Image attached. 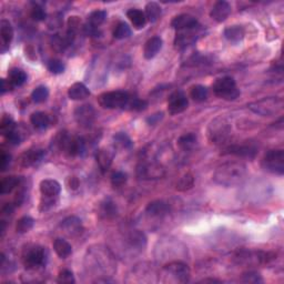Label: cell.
Returning a JSON list of instances; mask_svg holds the SVG:
<instances>
[{
    "mask_svg": "<svg viewBox=\"0 0 284 284\" xmlns=\"http://www.w3.org/2000/svg\"><path fill=\"white\" fill-rule=\"evenodd\" d=\"M31 18L33 19L34 21H44L47 18V14L44 8L41 6H34L31 10Z\"/></svg>",
    "mask_w": 284,
    "mask_h": 284,
    "instance_id": "obj_49",
    "label": "cell"
},
{
    "mask_svg": "<svg viewBox=\"0 0 284 284\" xmlns=\"http://www.w3.org/2000/svg\"><path fill=\"white\" fill-rule=\"evenodd\" d=\"M13 88H14V85L10 84L9 80L1 79V93L2 95H5V93L8 91H10Z\"/></svg>",
    "mask_w": 284,
    "mask_h": 284,
    "instance_id": "obj_56",
    "label": "cell"
},
{
    "mask_svg": "<svg viewBox=\"0 0 284 284\" xmlns=\"http://www.w3.org/2000/svg\"><path fill=\"white\" fill-rule=\"evenodd\" d=\"M189 106V100L184 91H174L168 99V111L170 115H179L185 111Z\"/></svg>",
    "mask_w": 284,
    "mask_h": 284,
    "instance_id": "obj_11",
    "label": "cell"
},
{
    "mask_svg": "<svg viewBox=\"0 0 284 284\" xmlns=\"http://www.w3.org/2000/svg\"><path fill=\"white\" fill-rule=\"evenodd\" d=\"M7 140L9 141V143H11V145L17 146V145H19V143H21V141H22L21 134H19V131L16 130L13 132V134L8 135Z\"/></svg>",
    "mask_w": 284,
    "mask_h": 284,
    "instance_id": "obj_52",
    "label": "cell"
},
{
    "mask_svg": "<svg viewBox=\"0 0 284 284\" xmlns=\"http://www.w3.org/2000/svg\"><path fill=\"white\" fill-rule=\"evenodd\" d=\"M138 177L143 180H151V179H159L165 176V169L160 165L155 163H148L138 167Z\"/></svg>",
    "mask_w": 284,
    "mask_h": 284,
    "instance_id": "obj_16",
    "label": "cell"
},
{
    "mask_svg": "<svg viewBox=\"0 0 284 284\" xmlns=\"http://www.w3.org/2000/svg\"><path fill=\"white\" fill-rule=\"evenodd\" d=\"M130 36H131V29L126 22H119L118 25L116 26L115 31H114V37L116 39L121 40V39H126Z\"/></svg>",
    "mask_w": 284,
    "mask_h": 284,
    "instance_id": "obj_43",
    "label": "cell"
},
{
    "mask_svg": "<svg viewBox=\"0 0 284 284\" xmlns=\"http://www.w3.org/2000/svg\"><path fill=\"white\" fill-rule=\"evenodd\" d=\"M0 131H1V134L5 138H7L8 135L13 134L14 131H16V122L9 115H5L1 118V122H0Z\"/></svg>",
    "mask_w": 284,
    "mask_h": 284,
    "instance_id": "obj_36",
    "label": "cell"
},
{
    "mask_svg": "<svg viewBox=\"0 0 284 284\" xmlns=\"http://www.w3.org/2000/svg\"><path fill=\"white\" fill-rule=\"evenodd\" d=\"M57 197H45L42 196V199L40 201V211H48V210L52 209L56 205Z\"/></svg>",
    "mask_w": 284,
    "mask_h": 284,
    "instance_id": "obj_47",
    "label": "cell"
},
{
    "mask_svg": "<svg viewBox=\"0 0 284 284\" xmlns=\"http://www.w3.org/2000/svg\"><path fill=\"white\" fill-rule=\"evenodd\" d=\"M208 95H209L208 88L202 84L193 85L191 90H190V96H191V98L196 101V102H203V101L208 99Z\"/></svg>",
    "mask_w": 284,
    "mask_h": 284,
    "instance_id": "obj_35",
    "label": "cell"
},
{
    "mask_svg": "<svg viewBox=\"0 0 284 284\" xmlns=\"http://www.w3.org/2000/svg\"><path fill=\"white\" fill-rule=\"evenodd\" d=\"M194 184V178L191 173H186L184 177L179 179L177 182V190L178 191H188Z\"/></svg>",
    "mask_w": 284,
    "mask_h": 284,
    "instance_id": "obj_42",
    "label": "cell"
},
{
    "mask_svg": "<svg viewBox=\"0 0 284 284\" xmlns=\"http://www.w3.org/2000/svg\"><path fill=\"white\" fill-rule=\"evenodd\" d=\"M47 251L45 248L39 246H33L27 248L23 251L22 261L27 269L33 270L44 267L47 262Z\"/></svg>",
    "mask_w": 284,
    "mask_h": 284,
    "instance_id": "obj_6",
    "label": "cell"
},
{
    "mask_svg": "<svg viewBox=\"0 0 284 284\" xmlns=\"http://www.w3.org/2000/svg\"><path fill=\"white\" fill-rule=\"evenodd\" d=\"M224 153L233 154L241 158L253 159L256 153H258V148H256L254 143L251 142L241 143V145H232L229 146L227 149H225Z\"/></svg>",
    "mask_w": 284,
    "mask_h": 284,
    "instance_id": "obj_13",
    "label": "cell"
},
{
    "mask_svg": "<svg viewBox=\"0 0 284 284\" xmlns=\"http://www.w3.org/2000/svg\"><path fill=\"white\" fill-rule=\"evenodd\" d=\"M262 168L275 174L284 173V151L281 149L270 150L262 159Z\"/></svg>",
    "mask_w": 284,
    "mask_h": 284,
    "instance_id": "obj_8",
    "label": "cell"
},
{
    "mask_svg": "<svg viewBox=\"0 0 284 284\" xmlns=\"http://www.w3.org/2000/svg\"><path fill=\"white\" fill-rule=\"evenodd\" d=\"M146 211L151 217H162L169 215L170 205L162 200H155L147 205Z\"/></svg>",
    "mask_w": 284,
    "mask_h": 284,
    "instance_id": "obj_21",
    "label": "cell"
},
{
    "mask_svg": "<svg viewBox=\"0 0 284 284\" xmlns=\"http://www.w3.org/2000/svg\"><path fill=\"white\" fill-rule=\"evenodd\" d=\"M213 93L223 100H235L240 96V90L232 77H222L215 81L212 85Z\"/></svg>",
    "mask_w": 284,
    "mask_h": 284,
    "instance_id": "obj_4",
    "label": "cell"
},
{
    "mask_svg": "<svg viewBox=\"0 0 284 284\" xmlns=\"http://www.w3.org/2000/svg\"><path fill=\"white\" fill-rule=\"evenodd\" d=\"M148 107V102L146 100L142 99H130V102L128 104L127 108H129L130 110L134 111H142Z\"/></svg>",
    "mask_w": 284,
    "mask_h": 284,
    "instance_id": "obj_48",
    "label": "cell"
},
{
    "mask_svg": "<svg viewBox=\"0 0 284 284\" xmlns=\"http://www.w3.org/2000/svg\"><path fill=\"white\" fill-rule=\"evenodd\" d=\"M200 27V26H199ZM194 28L191 30H184V31H178L176 39H174V46H176L177 49H184L185 47L192 45L193 42L197 41L198 39V33L197 30L199 29Z\"/></svg>",
    "mask_w": 284,
    "mask_h": 284,
    "instance_id": "obj_18",
    "label": "cell"
},
{
    "mask_svg": "<svg viewBox=\"0 0 284 284\" xmlns=\"http://www.w3.org/2000/svg\"><path fill=\"white\" fill-rule=\"evenodd\" d=\"M247 177V167L240 162H228L220 166L213 174V180L223 186L240 184Z\"/></svg>",
    "mask_w": 284,
    "mask_h": 284,
    "instance_id": "obj_1",
    "label": "cell"
},
{
    "mask_svg": "<svg viewBox=\"0 0 284 284\" xmlns=\"http://www.w3.org/2000/svg\"><path fill=\"white\" fill-rule=\"evenodd\" d=\"M129 242L132 247L135 248H145L147 244V236L145 235V233L141 231H134L129 235Z\"/></svg>",
    "mask_w": 284,
    "mask_h": 284,
    "instance_id": "obj_41",
    "label": "cell"
},
{
    "mask_svg": "<svg viewBox=\"0 0 284 284\" xmlns=\"http://www.w3.org/2000/svg\"><path fill=\"white\" fill-rule=\"evenodd\" d=\"M242 281L246 283H262L263 280L258 272H247V273L243 274Z\"/></svg>",
    "mask_w": 284,
    "mask_h": 284,
    "instance_id": "obj_50",
    "label": "cell"
},
{
    "mask_svg": "<svg viewBox=\"0 0 284 284\" xmlns=\"http://www.w3.org/2000/svg\"><path fill=\"white\" fill-rule=\"evenodd\" d=\"M61 228L65 231V233H67L70 236H78L84 231L83 222H81L79 217L75 216L66 217L61 222Z\"/></svg>",
    "mask_w": 284,
    "mask_h": 284,
    "instance_id": "obj_19",
    "label": "cell"
},
{
    "mask_svg": "<svg viewBox=\"0 0 284 284\" xmlns=\"http://www.w3.org/2000/svg\"><path fill=\"white\" fill-rule=\"evenodd\" d=\"M231 134V127L225 119L217 118L209 126V140L215 145H223Z\"/></svg>",
    "mask_w": 284,
    "mask_h": 284,
    "instance_id": "obj_5",
    "label": "cell"
},
{
    "mask_svg": "<svg viewBox=\"0 0 284 284\" xmlns=\"http://www.w3.org/2000/svg\"><path fill=\"white\" fill-rule=\"evenodd\" d=\"M14 210H15L14 204L7 203L5 207L2 208V213H5V215H11V213L14 212Z\"/></svg>",
    "mask_w": 284,
    "mask_h": 284,
    "instance_id": "obj_57",
    "label": "cell"
},
{
    "mask_svg": "<svg viewBox=\"0 0 284 284\" xmlns=\"http://www.w3.org/2000/svg\"><path fill=\"white\" fill-rule=\"evenodd\" d=\"M224 37L232 44H238L244 38V29L241 26L234 25L224 29Z\"/></svg>",
    "mask_w": 284,
    "mask_h": 284,
    "instance_id": "obj_29",
    "label": "cell"
},
{
    "mask_svg": "<svg viewBox=\"0 0 284 284\" xmlns=\"http://www.w3.org/2000/svg\"><path fill=\"white\" fill-rule=\"evenodd\" d=\"M53 250L61 259H67L72 253V248L70 243L61 238H57L53 241Z\"/></svg>",
    "mask_w": 284,
    "mask_h": 284,
    "instance_id": "obj_27",
    "label": "cell"
},
{
    "mask_svg": "<svg viewBox=\"0 0 284 284\" xmlns=\"http://www.w3.org/2000/svg\"><path fill=\"white\" fill-rule=\"evenodd\" d=\"M145 15H146L148 21L151 22V23H154L155 21L159 20V18H160L161 7L159 6V3L154 2V1L148 2L147 6H146Z\"/></svg>",
    "mask_w": 284,
    "mask_h": 284,
    "instance_id": "obj_34",
    "label": "cell"
},
{
    "mask_svg": "<svg viewBox=\"0 0 284 284\" xmlns=\"http://www.w3.org/2000/svg\"><path fill=\"white\" fill-rule=\"evenodd\" d=\"M46 155L45 150L42 149H29L22 152L19 157V163L20 166L28 168V167H34L44 160Z\"/></svg>",
    "mask_w": 284,
    "mask_h": 284,
    "instance_id": "obj_15",
    "label": "cell"
},
{
    "mask_svg": "<svg viewBox=\"0 0 284 284\" xmlns=\"http://www.w3.org/2000/svg\"><path fill=\"white\" fill-rule=\"evenodd\" d=\"M231 10L232 8L230 3L221 0V1H217L213 5L211 11H210V17L217 22H223L231 15Z\"/></svg>",
    "mask_w": 284,
    "mask_h": 284,
    "instance_id": "obj_17",
    "label": "cell"
},
{
    "mask_svg": "<svg viewBox=\"0 0 284 284\" xmlns=\"http://www.w3.org/2000/svg\"><path fill=\"white\" fill-rule=\"evenodd\" d=\"M67 185L69 189L76 190L79 188V180H78L76 177H69L67 179Z\"/></svg>",
    "mask_w": 284,
    "mask_h": 284,
    "instance_id": "obj_54",
    "label": "cell"
},
{
    "mask_svg": "<svg viewBox=\"0 0 284 284\" xmlns=\"http://www.w3.org/2000/svg\"><path fill=\"white\" fill-rule=\"evenodd\" d=\"M162 39L160 37H152L146 42L145 48H143V56L146 59L150 60L157 56L158 52L162 48Z\"/></svg>",
    "mask_w": 284,
    "mask_h": 284,
    "instance_id": "obj_22",
    "label": "cell"
},
{
    "mask_svg": "<svg viewBox=\"0 0 284 284\" xmlns=\"http://www.w3.org/2000/svg\"><path fill=\"white\" fill-rule=\"evenodd\" d=\"M11 162V155L6 152L1 153V170L6 171Z\"/></svg>",
    "mask_w": 284,
    "mask_h": 284,
    "instance_id": "obj_53",
    "label": "cell"
},
{
    "mask_svg": "<svg viewBox=\"0 0 284 284\" xmlns=\"http://www.w3.org/2000/svg\"><path fill=\"white\" fill-rule=\"evenodd\" d=\"M111 184L115 188H121L122 185L126 184V182L128 180V176L127 173L122 172V171H116L111 174Z\"/></svg>",
    "mask_w": 284,
    "mask_h": 284,
    "instance_id": "obj_44",
    "label": "cell"
},
{
    "mask_svg": "<svg viewBox=\"0 0 284 284\" xmlns=\"http://www.w3.org/2000/svg\"><path fill=\"white\" fill-rule=\"evenodd\" d=\"M58 283L61 284H72L76 282L75 277H73V273L70 270H62L59 272L58 274V279H57Z\"/></svg>",
    "mask_w": 284,
    "mask_h": 284,
    "instance_id": "obj_46",
    "label": "cell"
},
{
    "mask_svg": "<svg viewBox=\"0 0 284 284\" xmlns=\"http://www.w3.org/2000/svg\"><path fill=\"white\" fill-rule=\"evenodd\" d=\"M162 118H163L162 112H158V114H155V115H152L151 117H149V118L147 119V121L149 124H157Z\"/></svg>",
    "mask_w": 284,
    "mask_h": 284,
    "instance_id": "obj_55",
    "label": "cell"
},
{
    "mask_svg": "<svg viewBox=\"0 0 284 284\" xmlns=\"http://www.w3.org/2000/svg\"><path fill=\"white\" fill-rule=\"evenodd\" d=\"M106 19H107L106 11L96 10V11H92V13L89 15L87 23H89V25H91L93 27H97V28H99V27L106 21Z\"/></svg>",
    "mask_w": 284,
    "mask_h": 284,
    "instance_id": "obj_38",
    "label": "cell"
},
{
    "mask_svg": "<svg viewBox=\"0 0 284 284\" xmlns=\"http://www.w3.org/2000/svg\"><path fill=\"white\" fill-rule=\"evenodd\" d=\"M171 27L177 31H184V30H191L199 27V22H198L197 18L193 17L191 15L182 14L176 16L171 21Z\"/></svg>",
    "mask_w": 284,
    "mask_h": 284,
    "instance_id": "obj_14",
    "label": "cell"
},
{
    "mask_svg": "<svg viewBox=\"0 0 284 284\" xmlns=\"http://www.w3.org/2000/svg\"><path fill=\"white\" fill-rule=\"evenodd\" d=\"M22 179L20 177L16 176H9L3 178L1 182H0V193L1 194H8L13 192L17 186L21 184Z\"/></svg>",
    "mask_w": 284,
    "mask_h": 284,
    "instance_id": "obj_30",
    "label": "cell"
},
{
    "mask_svg": "<svg viewBox=\"0 0 284 284\" xmlns=\"http://www.w3.org/2000/svg\"><path fill=\"white\" fill-rule=\"evenodd\" d=\"M96 160L99 165L101 171L102 172H107L110 169L112 161H114V153L110 150L101 149L96 154Z\"/></svg>",
    "mask_w": 284,
    "mask_h": 284,
    "instance_id": "obj_24",
    "label": "cell"
},
{
    "mask_svg": "<svg viewBox=\"0 0 284 284\" xmlns=\"http://www.w3.org/2000/svg\"><path fill=\"white\" fill-rule=\"evenodd\" d=\"M8 80L14 87H21L27 81V73L22 69L13 68L8 72Z\"/></svg>",
    "mask_w": 284,
    "mask_h": 284,
    "instance_id": "obj_33",
    "label": "cell"
},
{
    "mask_svg": "<svg viewBox=\"0 0 284 284\" xmlns=\"http://www.w3.org/2000/svg\"><path fill=\"white\" fill-rule=\"evenodd\" d=\"M66 66L59 59H51L48 62V70L53 75H60L65 71Z\"/></svg>",
    "mask_w": 284,
    "mask_h": 284,
    "instance_id": "obj_45",
    "label": "cell"
},
{
    "mask_svg": "<svg viewBox=\"0 0 284 284\" xmlns=\"http://www.w3.org/2000/svg\"><path fill=\"white\" fill-rule=\"evenodd\" d=\"M0 36L2 39V46H9L10 42L13 41L14 28L11 23L6 19H2L0 21Z\"/></svg>",
    "mask_w": 284,
    "mask_h": 284,
    "instance_id": "obj_32",
    "label": "cell"
},
{
    "mask_svg": "<svg viewBox=\"0 0 284 284\" xmlns=\"http://www.w3.org/2000/svg\"><path fill=\"white\" fill-rule=\"evenodd\" d=\"M114 143L119 149H131L134 146L131 138L124 132H118L114 135Z\"/></svg>",
    "mask_w": 284,
    "mask_h": 284,
    "instance_id": "obj_37",
    "label": "cell"
},
{
    "mask_svg": "<svg viewBox=\"0 0 284 284\" xmlns=\"http://www.w3.org/2000/svg\"><path fill=\"white\" fill-rule=\"evenodd\" d=\"M68 96L71 100H84L90 96V91L83 83H76L70 85Z\"/></svg>",
    "mask_w": 284,
    "mask_h": 284,
    "instance_id": "obj_25",
    "label": "cell"
},
{
    "mask_svg": "<svg viewBox=\"0 0 284 284\" xmlns=\"http://www.w3.org/2000/svg\"><path fill=\"white\" fill-rule=\"evenodd\" d=\"M198 143V137L192 132L190 134H182L180 138L178 139V146L181 150L184 151H190L196 148Z\"/></svg>",
    "mask_w": 284,
    "mask_h": 284,
    "instance_id": "obj_31",
    "label": "cell"
},
{
    "mask_svg": "<svg viewBox=\"0 0 284 284\" xmlns=\"http://www.w3.org/2000/svg\"><path fill=\"white\" fill-rule=\"evenodd\" d=\"M127 17L129 18V20L131 21L132 25H134V28L141 29L146 26L147 17L142 10L132 8V9H129L127 11Z\"/></svg>",
    "mask_w": 284,
    "mask_h": 284,
    "instance_id": "obj_26",
    "label": "cell"
},
{
    "mask_svg": "<svg viewBox=\"0 0 284 284\" xmlns=\"http://www.w3.org/2000/svg\"><path fill=\"white\" fill-rule=\"evenodd\" d=\"M130 99L131 97L127 91H108L98 97V103L104 109H123L128 107Z\"/></svg>",
    "mask_w": 284,
    "mask_h": 284,
    "instance_id": "obj_3",
    "label": "cell"
},
{
    "mask_svg": "<svg viewBox=\"0 0 284 284\" xmlns=\"http://www.w3.org/2000/svg\"><path fill=\"white\" fill-rule=\"evenodd\" d=\"M73 117L77 123L83 128H90L96 121L97 114L91 104H83L76 108Z\"/></svg>",
    "mask_w": 284,
    "mask_h": 284,
    "instance_id": "obj_10",
    "label": "cell"
},
{
    "mask_svg": "<svg viewBox=\"0 0 284 284\" xmlns=\"http://www.w3.org/2000/svg\"><path fill=\"white\" fill-rule=\"evenodd\" d=\"M34 220L31 217H22L16 223V231L18 233H27L33 228Z\"/></svg>",
    "mask_w": 284,
    "mask_h": 284,
    "instance_id": "obj_39",
    "label": "cell"
},
{
    "mask_svg": "<svg viewBox=\"0 0 284 284\" xmlns=\"http://www.w3.org/2000/svg\"><path fill=\"white\" fill-rule=\"evenodd\" d=\"M49 97V90L48 88L45 87V85H39L31 93V100L33 101L34 103H42L48 99Z\"/></svg>",
    "mask_w": 284,
    "mask_h": 284,
    "instance_id": "obj_40",
    "label": "cell"
},
{
    "mask_svg": "<svg viewBox=\"0 0 284 284\" xmlns=\"http://www.w3.org/2000/svg\"><path fill=\"white\" fill-rule=\"evenodd\" d=\"M40 192L45 197H58L61 191V185L58 181L52 179H46L40 182Z\"/></svg>",
    "mask_w": 284,
    "mask_h": 284,
    "instance_id": "obj_23",
    "label": "cell"
},
{
    "mask_svg": "<svg viewBox=\"0 0 284 284\" xmlns=\"http://www.w3.org/2000/svg\"><path fill=\"white\" fill-rule=\"evenodd\" d=\"M167 273L172 275L179 282H188L190 279V269L185 263L180 261H173L165 266Z\"/></svg>",
    "mask_w": 284,
    "mask_h": 284,
    "instance_id": "obj_12",
    "label": "cell"
},
{
    "mask_svg": "<svg viewBox=\"0 0 284 284\" xmlns=\"http://www.w3.org/2000/svg\"><path fill=\"white\" fill-rule=\"evenodd\" d=\"M249 108L255 114L261 116H272L278 114L279 111L282 110L283 108V100L279 97H271V98H264L255 102H252Z\"/></svg>",
    "mask_w": 284,
    "mask_h": 284,
    "instance_id": "obj_7",
    "label": "cell"
},
{
    "mask_svg": "<svg viewBox=\"0 0 284 284\" xmlns=\"http://www.w3.org/2000/svg\"><path fill=\"white\" fill-rule=\"evenodd\" d=\"M117 215H118V208L110 198H107V199L100 202L98 207V216L101 219L110 220L116 217Z\"/></svg>",
    "mask_w": 284,
    "mask_h": 284,
    "instance_id": "obj_20",
    "label": "cell"
},
{
    "mask_svg": "<svg viewBox=\"0 0 284 284\" xmlns=\"http://www.w3.org/2000/svg\"><path fill=\"white\" fill-rule=\"evenodd\" d=\"M84 33L87 34V36H89V37H98L100 34L99 28H97V27H93L91 25H89V23H87V25H84Z\"/></svg>",
    "mask_w": 284,
    "mask_h": 284,
    "instance_id": "obj_51",
    "label": "cell"
},
{
    "mask_svg": "<svg viewBox=\"0 0 284 284\" xmlns=\"http://www.w3.org/2000/svg\"><path fill=\"white\" fill-rule=\"evenodd\" d=\"M57 147L59 150L66 153L69 157H77V155H83L87 149V143L84 139L79 137H70L66 131L59 132L56 139Z\"/></svg>",
    "mask_w": 284,
    "mask_h": 284,
    "instance_id": "obj_2",
    "label": "cell"
},
{
    "mask_svg": "<svg viewBox=\"0 0 284 284\" xmlns=\"http://www.w3.org/2000/svg\"><path fill=\"white\" fill-rule=\"evenodd\" d=\"M30 122L37 130H45L50 123V118L46 112L36 111L30 116Z\"/></svg>",
    "mask_w": 284,
    "mask_h": 284,
    "instance_id": "obj_28",
    "label": "cell"
},
{
    "mask_svg": "<svg viewBox=\"0 0 284 284\" xmlns=\"http://www.w3.org/2000/svg\"><path fill=\"white\" fill-rule=\"evenodd\" d=\"M273 253H267L262 251H241L236 254V260L239 263L247 264V266H256V264L269 263L274 259Z\"/></svg>",
    "mask_w": 284,
    "mask_h": 284,
    "instance_id": "obj_9",
    "label": "cell"
}]
</instances>
